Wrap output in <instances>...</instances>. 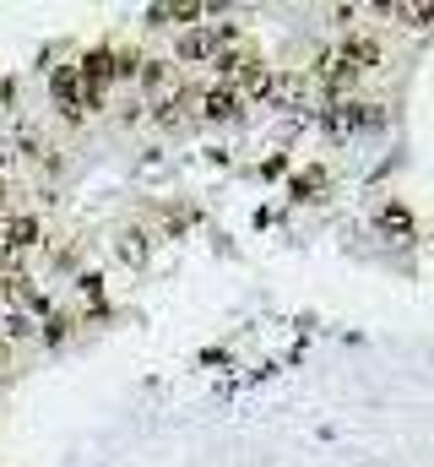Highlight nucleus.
<instances>
[{"label":"nucleus","mask_w":434,"mask_h":467,"mask_svg":"<svg viewBox=\"0 0 434 467\" xmlns=\"http://www.w3.org/2000/svg\"><path fill=\"white\" fill-rule=\"evenodd\" d=\"M369 60H375V44H342V49H331L321 60V77L331 82V88H342V82H353L358 71H369Z\"/></svg>","instance_id":"nucleus-1"},{"label":"nucleus","mask_w":434,"mask_h":467,"mask_svg":"<svg viewBox=\"0 0 434 467\" xmlns=\"http://www.w3.org/2000/svg\"><path fill=\"white\" fill-rule=\"evenodd\" d=\"M33 239H38V223H33V218H16V223H5V244H11V250H27Z\"/></svg>","instance_id":"nucleus-3"},{"label":"nucleus","mask_w":434,"mask_h":467,"mask_svg":"<svg viewBox=\"0 0 434 467\" xmlns=\"http://www.w3.org/2000/svg\"><path fill=\"white\" fill-rule=\"evenodd\" d=\"M202 104H207V115H212V119H228V115H233V93H228V88H217V93H207Z\"/></svg>","instance_id":"nucleus-4"},{"label":"nucleus","mask_w":434,"mask_h":467,"mask_svg":"<svg viewBox=\"0 0 434 467\" xmlns=\"http://www.w3.org/2000/svg\"><path fill=\"white\" fill-rule=\"evenodd\" d=\"M0 369H5V343H0Z\"/></svg>","instance_id":"nucleus-5"},{"label":"nucleus","mask_w":434,"mask_h":467,"mask_svg":"<svg viewBox=\"0 0 434 467\" xmlns=\"http://www.w3.org/2000/svg\"><path fill=\"white\" fill-rule=\"evenodd\" d=\"M55 99L66 104V115L77 119L88 109V93H82V77H77V66H66V71H55Z\"/></svg>","instance_id":"nucleus-2"}]
</instances>
